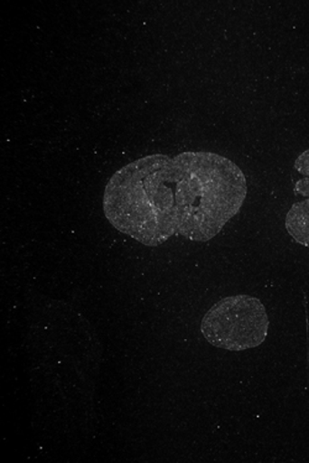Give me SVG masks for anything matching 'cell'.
Masks as SVG:
<instances>
[{
	"instance_id": "cell-3",
	"label": "cell",
	"mask_w": 309,
	"mask_h": 463,
	"mask_svg": "<svg viewBox=\"0 0 309 463\" xmlns=\"http://www.w3.org/2000/svg\"><path fill=\"white\" fill-rule=\"evenodd\" d=\"M286 228L297 243L309 248V199L295 203L288 211Z\"/></svg>"
},
{
	"instance_id": "cell-1",
	"label": "cell",
	"mask_w": 309,
	"mask_h": 463,
	"mask_svg": "<svg viewBox=\"0 0 309 463\" xmlns=\"http://www.w3.org/2000/svg\"><path fill=\"white\" fill-rule=\"evenodd\" d=\"M247 194V179L233 161L214 153H183L161 184V213L174 234L208 241L239 213Z\"/></svg>"
},
{
	"instance_id": "cell-4",
	"label": "cell",
	"mask_w": 309,
	"mask_h": 463,
	"mask_svg": "<svg viewBox=\"0 0 309 463\" xmlns=\"http://www.w3.org/2000/svg\"><path fill=\"white\" fill-rule=\"evenodd\" d=\"M295 167L301 175L309 177V149L305 150L304 154H301V156L297 157Z\"/></svg>"
},
{
	"instance_id": "cell-2",
	"label": "cell",
	"mask_w": 309,
	"mask_h": 463,
	"mask_svg": "<svg viewBox=\"0 0 309 463\" xmlns=\"http://www.w3.org/2000/svg\"><path fill=\"white\" fill-rule=\"evenodd\" d=\"M270 320L264 304L250 295H235L218 301L204 315L201 335L214 347L247 351L267 340Z\"/></svg>"
},
{
	"instance_id": "cell-5",
	"label": "cell",
	"mask_w": 309,
	"mask_h": 463,
	"mask_svg": "<svg viewBox=\"0 0 309 463\" xmlns=\"http://www.w3.org/2000/svg\"><path fill=\"white\" fill-rule=\"evenodd\" d=\"M295 193L302 194V196L308 197L309 199V177L298 181V183L295 184Z\"/></svg>"
}]
</instances>
